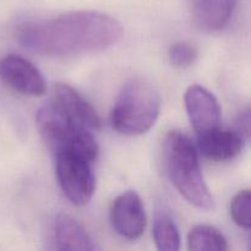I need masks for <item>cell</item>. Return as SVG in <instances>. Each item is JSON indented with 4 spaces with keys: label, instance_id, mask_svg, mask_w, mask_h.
<instances>
[{
    "label": "cell",
    "instance_id": "obj_2",
    "mask_svg": "<svg viewBox=\"0 0 251 251\" xmlns=\"http://www.w3.org/2000/svg\"><path fill=\"white\" fill-rule=\"evenodd\" d=\"M163 154L168 178L179 194L200 210L213 208L215 201L202 176L193 141L183 132L172 130L164 140Z\"/></svg>",
    "mask_w": 251,
    "mask_h": 251
},
{
    "label": "cell",
    "instance_id": "obj_14",
    "mask_svg": "<svg viewBox=\"0 0 251 251\" xmlns=\"http://www.w3.org/2000/svg\"><path fill=\"white\" fill-rule=\"evenodd\" d=\"M152 233L157 251H180V233L173 218L166 212L157 213Z\"/></svg>",
    "mask_w": 251,
    "mask_h": 251
},
{
    "label": "cell",
    "instance_id": "obj_12",
    "mask_svg": "<svg viewBox=\"0 0 251 251\" xmlns=\"http://www.w3.org/2000/svg\"><path fill=\"white\" fill-rule=\"evenodd\" d=\"M55 245L58 251H102L77 221L64 213L55 221Z\"/></svg>",
    "mask_w": 251,
    "mask_h": 251
},
{
    "label": "cell",
    "instance_id": "obj_16",
    "mask_svg": "<svg viewBox=\"0 0 251 251\" xmlns=\"http://www.w3.org/2000/svg\"><path fill=\"white\" fill-rule=\"evenodd\" d=\"M168 56L171 63L176 68L190 66L198 58V50L188 42H176L169 48Z\"/></svg>",
    "mask_w": 251,
    "mask_h": 251
},
{
    "label": "cell",
    "instance_id": "obj_7",
    "mask_svg": "<svg viewBox=\"0 0 251 251\" xmlns=\"http://www.w3.org/2000/svg\"><path fill=\"white\" fill-rule=\"evenodd\" d=\"M0 80L24 96L39 97L47 91L41 71L26 58L9 54L0 59Z\"/></svg>",
    "mask_w": 251,
    "mask_h": 251
},
{
    "label": "cell",
    "instance_id": "obj_5",
    "mask_svg": "<svg viewBox=\"0 0 251 251\" xmlns=\"http://www.w3.org/2000/svg\"><path fill=\"white\" fill-rule=\"evenodd\" d=\"M56 179L61 191L75 206H85L96 191V176L91 162L70 153L55 154Z\"/></svg>",
    "mask_w": 251,
    "mask_h": 251
},
{
    "label": "cell",
    "instance_id": "obj_11",
    "mask_svg": "<svg viewBox=\"0 0 251 251\" xmlns=\"http://www.w3.org/2000/svg\"><path fill=\"white\" fill-rule=\"evenodd\" d=\"M193 21L203 32L225 28L232 16L234 0H189Z\"/></svg>",
    "mask_w": 251,
    "mask_h": 251
},
{
    "label": "cell",
    "instance_id": "obj_4",
    "mask_svg": "<svg viewBox=\"0 0 251 251\" xmlns=\"http://www.w3.org/2000/svg\"><path fill=\"white\" fill-rule=\"evenodd\" d=\"M36 123L46 144L55 154L70 153L96 161L100 152L92 132L66 118L53 103H47L37 112Z\"/></svg>",
    "mask_w": 251,
    "mask_h": 251
},
{
    "label": "cell",
    "instance_id": "obj_1",
    "mask_svg": "<svg viewBox=\"0 0 251 251\" xmlns=\"http://www.w3.org/2000/svg\"><path fill=\"white\" fill-rule=\"evenodd\" d=\"M123 36L114 17L98 11H71L50 19L27 21L16 28V39L37 55L65 58L104 51Z\"/></svg>",
    "mask_w": 251,
    "mask_h": 251
},
{
    "label": "cell",
    "instance_id": "obj_10",
    "mask_svg": "<svg viewBox=\"0 0 251 251\" xmlns=\"http://www.w3.org/2000/svg\"><path fill=\"white\" fill-rule=\"evenodd\" d=\"M245 145L244 136L234 130L217 129L208 134L201 135L198 146L206 158L215 162H227L235 158L243 151Z\"/></svg>",
    "mask_w": 251,
    "mask_h": 251
},
{
    "label": "cell",
    "instance_id": "obj_8",
    "mask_svg": "<svg viewBox=\"0 0 251 251\" xmlns=\"http://www.w3.org/2000/svg\"><path fill=\"white\" fill-rule=\"evenodd\" d=\"M184 103L191 126L198 136L220 129L222 109L217 98L203 86L193 85L185 91Z\"/></svg>",
    "mask_w": 251,
    "mask_h": 251
},
{
    "label": "cell",
    "instance_id": "obj_9",
    "mask_svg": "<svg viewBox=\"0 0 251 251\" xmlns=\"http://www.w3.org/2000/svg\"><path fill=\"white\" fill-rule=\"evenodd\" d=\"M51 103L71 122L88 131H98L102 127V122L95 107L78 91L66 83L58 82L54 85Z\"/></svg>",
    "mask_w": 251,
    "mask_h": 251
},
{
    "label": "cell",
    "instance_id": "obj_13",
    "mask_svg": "<svg viewBox=\"0 0 251 251\" xmlns=\"http://www.w3.org/2000/svg\"><path fill=\"white\" fill-rule=\"evenodd\" d=\"M190 251H229L225 235L212 226L200 225L194 227L188 235Z\"/></svg>",
    "mask_w": 251,
    "mask_h": 251
},
{
    "label": "cell",
    "instance_id": "obj_15",
    "mask_svg": "<svg viewBox=\"0 0 251 251\" xmlns=\"http://www.w3.org/2000/svg\"><path fill=\"white\" fill-rule=\"evenodd\" d=\"M251 193L242 190L233 198L230 202V216L237 226L244 229L251 227Z\"/></svg>",
    "mask_w": 251,
    "mask_h": 251
},
{
    "label": "cell",
    "instance_id": "obj_6",
    "mask_svg": "<svg viewBox=\"0 0 251 251\" xmlns=\"http://www.w3.org/2000/svg\"><path fill=\"white\" fill-rule=\"evenodd\" d=\"M109 220L113 229L120 237L139 239L147 225L146 211L139 194L134 190L120 194L110 206Z\"/></svg>",
    "mask_w": 251,
    "mask_h": 251
},
{
    "label": "cell",
    "instance_id": "obj_3",
    "mask_svg": "<svg viewBox=\"0 0 251 251\" xmlns=\"http://www.w3.org/2000/svg\"><path fill=\"white\" fill-rule=\"evenodd\" d=\"M161 113V96L147 81L132 78L123 86L113 109L110 124L119 134L137 136L156 124Z\"/></svg>",
    "mask_w": 251,
    "mask_h": 251
}]
</instances>
